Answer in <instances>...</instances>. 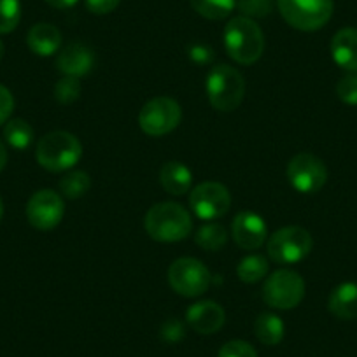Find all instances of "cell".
Masks as SVG:
<instances>
[{
    "instance_id": "2",
    "label": "cell",
    "mask_w": 357,
    "mask_h": 357,
    "mask_svg": "<svg viewBox=\"0 0 357 357\" xmlns=\"http://www.w3.org/2000/svg\"><path fill=\"white\" fill-rule=\"evenodd\" d=\"M225 47L231 60L240 65L256 63L264 51V36L254 20L236 16L225 29Z\"/></svg>"
},
{
    "instance_id": "22",
    "label": "cell",
    "mask_w": 357,
    "mask_h": 357,
    "mask_svg": "<svg viewBox=\"0 0 357 357\" xmlns=\"http://www.w3.org/2000/svg\"><path fill=\"white\" fill-rule=\"evenodd\" d=\"M268 273V261L266 257L259 256V254H250L245 256L236 266V275L242 282L245 284H256L263 280Z\"/></svg>"
},
{
    "instance_id": "35",
    "label": "cell",
    "mask_w": 357,
    "mask_h": 357,
    "mask_svg": "<svg viewBox=\"0 0 357 357\" xmlns=\"http://www.w3.org/2000/svg\"><path fill=\"white\" fill-rule=\"evenodd\" d=\"M46 2L54 9H68V8H74L79 0H46Z\"/></svg>"
},
{
    "instance_id": "10",
    "label": "cell",
    "mask_w": 357,
    "mask_h": 357,
    "mask_svg": "<svg viewBox=\"0 0 357 357\" xmlns=\"http://www.w3.org/2000/svg\"><path fill=\"white\" fill-rule=\"evenodd\" d=\"M289 184L301 195H314L324 188L328 168L324 161L310 153H300L287 165Z\"/></svg>"
},
{
    "instance_id": "5",
    "label": "cell",
    "mask_w": 357,
    "mask_h": 357,
    "mask_svg": "<svg viewBox=\"0 0 357 357\" xmlns=\"http://www.w3.org/2000/svg\"><path fill=\"white\" fill-rule=\"evenodd\" d=\"M280 15L293 29L315 32L331 20L333 0H277Z\"/></svg>"
},
{
    "instance_id": "4",
    "label": "cell",
    "mask_w": 357,
    "mask_h": 357,
    "mask_svg": "<svg viewBox=\"0 0 357 357\" xmlns=\"http://www.w3.org/2000/svg\"><path fill=\"white\" fill-rule=\"evenodd\" d=\"M205 88L212 107L221 112H231L238 109L245 95V81L242 74L226 63L211 68Z\"/></svg>"
},
{
    "instance_id": "32",
    "label": "cell",
    "mask_w": 357,
    "mask_h": 357,
    "mask_svg": "<svg viewBox=\"0 0 357 357\" xmlns=\"http://www.w3.org/2000/svg\"><path fill=\"white\" fill-rule=\"evenodd\" d=\"M13 109H15L13 93L6 86L0 84V125H4V123L9 121V118L13 114Z\"/></svg>"
},
{
    "instance_id": "7",
    "label": "cell",
    "mask_w": 357,
    "mask_h": 357,
    "mask_svg": "<svg viewBox=\"0 0 357 357\" xmlns=\"http://www.w3.org/2000/svg\"><path fill=\"white\" fill-rule=\"evenodd\" d=\"M268 256L279 264H294L310 254L314 247L310 233L300 226H286L268 240Z\"/></svg>"
},
{
    "instance_id": "24",
    "label": "cell",
    "mask_w": 357,
    "mask_h": 357,
    "mask_svg": "<svg viewBox=\"0 0 357 357\" xmlns=\"http://www.w3.org/2000/svg\"><path fill=\"white\" fill-rule=\"evenodd\" d=\"M191 8L207 20H225L235 9V0H190Z\"/></svg>"
},
{
    "instance_id": "15",
    "label": "cell",
    "mask_w": 357,
    "mask_h": 357,
    "mask_svg": "<svg viewBox=\"0 0 357 357\" xmlns=\"http://www.w3.org/2000/svg\"><path fill=\"white\" fill-rule=\"evenodd\" d=\"M95 65V54L86 44L70 43L58 54L56 67L63 75L81 77L88 74Z\"/></svg>"
},
{
    "instance_id": "20",
    "label": "cell",
    "mask_w": 357,
    "mask_h": 357,
    "mask_svg": "<svg viewBox=\"0 0 357 357\" xmlns=\"http://www.w3.org/2000/svg\"><path fill=\"white\" fill-rule=\"evenodd\" d=\"M254 333H256L257 340L268 347L279 345L286 335V326L284 321L275 314H261L257 315L256 322H254Z\"/></svg>"
},
{
    "instance_id": "27",
    "label": "cell",
    "mask_w": 357,
    "mask_h": 357,
    "mask_svg": "<svg viewBox=\"0 0 357 357\" xmlns=\"http://www.w3.org/2000/svg\"><path fill=\"white\" fill-rule=\"evenodd\" d=\"M81 97V82L79 77H70V75H65L60 81L54 84V98H56L60 104H72L77 98Z\"/></svg>"
},
{
    "instance_id": "19",
    "label": "cell",
    "mask_w": 357,
    "mask_h": 357,
    "mask_svg": "<svg viewBox=\"0 0 357 357\" xmlns=\"http://www.w3.org/2000/svg\"><path fill=\"white\" fill-rule=\"evenodd\" d=\"M160 183L167 193L181 197L191 190L193 172L181 161H168L160 170Z\"/></svg>"
},
{
    "instance_id": "1",
    "label": "cell",
    "mask_w": 357,
    "mask_h": 357,
    "mask_svg": "<svg viewBox=\"0 0 357 357\" xmlns=\"http://www.w3.org/2000/svg\"><path fill=\"white\" fill-rule=\"evenodd\" d=\"M147 235L156 242H178L191 235L193 219L183 205L174 202H163L147 211L144 219Z\"/></svg>"
},
{
    "instance_id": "36",
    "label": "cell",
    "mask_w": 357,
    "mask_h": 357,
    "mask_svg": "<svg viewBox=\"0 0 357 357\" xmlns=\"http://www.w3.org/2000/svg\"><path fill=\"white\" fill-rule=\"evenodd\" d=\"M6 163H8V149H6L4 142L0 140V172L4 170Z\"/></svg>"
},
{
    "instance_id": "12",
    "label": "cell",
    "mask_w": 357,
    "mask_h": 357,
    "mask_svg": "<svg viewBox=\"0 0 357 357\" xmlns=\"http://www.w3.org/2000/svg\"><path fill=\"white\" fill-rule=\"evenodd\" d=\"M65 215L63 198L51 190H40L26 204V219L37 229H53Z\"/></svg>"
},
{
    "instance_id": "11",
    "label": "cell",
    "mask_w": 357,
    "mask_h": 357,
    "mask_svg": "<svg viewBox=\"0 0 357 357\" xmlns=\"http://www.w3.org/2000/svg\"><path fill=\"white\" fill-rule=\"evenodd\" d=\"M193 214L202 221H215L231 207V195L221 183H202L190 195Z\"/></svg>"
},
{
    "instance_id": "18",
    "label": "cell",
    "mask_w": 357,
    "mask_h": 357,
    "mask_svg": "<svg viewBox=\"0 0 357 357\" xmlns=\"http://www.w3.org/2000/svg\"><path fill=\"white\" fill-rule=\"evenodd\" d=\"M328 308L342 321L357 319V282H343L329 294Z\"/></svg>"
},
{
    "instance_id": "9",
    "label": "cell",
    "mask_w": 357,
    "mask_h": 357,
    "mask_svg": "<svg viewBox=\"0 0 357 357\" xmlns=\"http://www.w3.org/2000/svg\"><path fill=\"white\" fill-rule=\"evenodd\" d=\"M183 118V109L170 97H156L147 102L139 114V125L151 137H163L174 132Z\"/></svg>"
},
{
    "instance_id": "23",
    "label": "cell",
    "mask_w": 357,
    "mask_h": 357,
    "mask_svg": "<svg viewBox=\"0 0 357 357\" xmlns=\"http://www.w3.org/2000/svg\"><path fill=\"white\" fill-rule=\"evenodd\" d=\"M195 242L204 250L215 252V250H221L226 245V242H228V233H226L225 226L218 225V222H207V225H204L197 231Z\"/></svg>"
},
{
    "instance_id": "38",
    "label": "cell",
    "mask_w": 357,
    "mask_h": 357,
    "mask_svg": "<svg viewBox=\"0 0 357 357\" xmlns=\"http://www.w3.org/2000/svg\"><path fill=\"white\" fill-rule=\"evenodd\" d=\"M4 215V204H2V198H0V219Z\"/></svg>"
},
{
    "instance_id": "14",
    "label": "cell",
    "mask_w": 357,
    "mask_h": 357,
    "mask_svg": "<svg viewBox=\"0 0 357 357\" xmlns=\"http://www.w3.org/2000/svg\"><path fill=\"white\" fill-rule=\"evenodd\" d=\"M186 321L198 335H214L225 326V308L212 300L198 301L186 312Z\"/></svg>"
},
{
    "instance_id": "16",
    "label": "cell",
    "mask_w": 357,
    "mask_h": 357,
    "mask_svg": "<svg viewBox=\"0 0 357 357\" xmlns=\"http://www.w3.org/2000/svg\"><path fill=\"white\" fill-rule=\"evenodd\" d=\"M331 56L340 68L357 72V29H342L331 40Z\"/></svg>"
},
{
    "instance_id": "30",
    "label": "cell",
    "mask_w": 357,
    "mask_h": 357,
    "mask_svg": "<svg viewBox=\"0 0 357 357\" xmlns=\"http://www.w3.org/2000/svg\"><path fill=\"white\" fill-rule=\"evenodd\" d=\"M218 357H257L256 349L243 340H231L219 350Z\"/></svg>"
},
{
    "instance_id": "37",
    "label": "cell",
    "mask_w": 357,
    "mask_h": 357,
    "mask_svg": "<svg viewBox=\"0 0 357 357\" xmlns=\"http://www.w3.org/2000/svg\"><path fill=\"white\" fill-rule=\"evenodd\" d=\"M4 53H6V47H4V43L0 40V60L4 58Z\"/></svg>"
},
{
    "instance_id": "29",
    "label": "cell",
    "mask_w": 357,
    "mask_h": 357,
    "mask_svg": "<svg viewBox=\"0 0 357 357\" xmlns=\"http://www.w3.org/2000/svg\"><path fill=\"white\" fill-rule=\"evenodd\" d=\"M336 95L347 105H357V74H347L336 84Z\"/></svg>"
},
{
    "instance_id": "26",
    "label": "cell",
    "mask_w": 357,
    "mask_h": 357,
    "mask_svg": "<svg viewBox=\"0 0 357 357\" xmlns=\"http://www.w3.org/2000/svg\"><path fill=\"white\" fill-rule=\"evenodd\" d=\"M22 20L20 0H0V33H9Z\"/></svg>"
},
{
    "instance_id": "3",
    "label": "cell",
    "mask_w": 357,
    "mask_h": 357,
    "mask_svg": "<svg viewBox=\"0 0 357 357\" xmlns=\"http://www.w3.org/2000/svg\"><path fill=\"white\" fill-rule=\"evenodd\" d=\"M82 156V144L68 132L46 133L39 140L36 158L43 168L50 172H65L75 167Z\"/></svg>"
},
{
    "instance_id": "21",
    "label": "cell",
    "mask_w": 357,
    "mask_h": 357,
    "mask_svg": "<svg viewBox=\"0 0 357 357\" xmlns=\"http://www.w3.org/2000/svg\"><path fill=\"white\" fill-rule=\"evenodd\" d=\"M4 139L13 149L25 151L33 142V128L25 119H9L4 126Z\"/></svg>"
},
{
    "instance_id": "13",
    "label": "cell",
    "mask_w": 357,
    "mask_h": 357,
    "mask_svg": "<svg viewBox=\"0 0 357 357\" xmlns=\"http://www.w3.org/2000/svg\"><path fill=\"white\" fill-rule=\"evenodd\" d=\"M231 235L236 245L243 250H256L264 243L268 228L264 219L259 214L243 211L236 214L231 225Z\"/></svg>"
},
{
    "instance_id": "6",
    "label": "cell",
    "mask_w": 357,
    "mask_h": 357,
    "mask_svg": "<svg viewBox=\"0 0 357 357\" xmlns=\"http://www.w3.org/2000/svg\"><path fill=\"white\" fill-rule=\"evenodd\" d=\"M305 298V280L293 270H277L263 284V300L268 307L289 310Z\"/></svg>"
},
{
    "instance_id": "25",
    "label": "cell",
    "mask_w": 357,
    "mask_h": 357,
    "mask_svg": "<svg viewBox=\"0 0 357 357\" xmlns=\"http://www.w3.org/2000/svg\"><path fill=\"white\" fill-rule=\"evenodd\" d=\"M89 188H91V178L82 170L70 172L60 181V191L63 193V197L70 198V200L84 197Z\"/></svg>"
},
{
    "instance_id": "33",
    "label": "cell",
    "mask_w": 357,
    "mask_h": 357,
    "mask_svg": "<svg viewBox=\"0 0 357 357\" xmlns=\"http://www.w3.org/2000/svg\"><path fill=\"white\" fill-rule=\"evenodd\" d=\"M121 0H86V8L93 15H109L119 6Z\"/></svg>"
},
{
    "instance_id": "28",
    "label": "cell",
    "mask_w": 357,
    "mask_h": 357,
    "mask_svg": "<svg viewBox=\"0 0 357 357\" xmlns=\"http://www.w3.org/2000/svg\"><path fill=\"white\" fill-rule=\"evenodd\" d=\"M236 8L247 18H264L272 13L273 0H238Z\"/></svg>"
},
{
    "instance_id": "34",
    "label": "cell",
    "mask_w": 357,
    "mask_h": 357,
    "mask_svg": "<svg viewBox=\"0 0 357 357\" xmlns=\"http://www.w3.org/2000/svg\"><path fill=\"white\" fill-rule=\"evenodd\" d=\"M190 58L195 63H211L214 60V51L211 46H205V44H193L190 47Z\"/></svg>"
},
{
    "instance_id": "8",
    "label": "cell",
    "mask_w": 357,
    "mask_h": 357,
    "mask_svg": "<svg viewBox=\"0 0 357 357\" xmlns=\"http://www.w3.org/2000/svg\"><path fill=\"white\" fill-rule=\"evenodd\" d=\"M168 282L181 296L198 298L211 286V272L200 259L181 257L168 268Z\"/></svg>"
},
{
    "instance_id": "17",
    "label": "cell",
    "mask_w": 357,
    "mask_h": 357,
    "mask_svg": "<svg viewBox=\"0 0 357 357\" xmlns=\"http://www.w3.org/2000/svg\"><path fill=\"white\" fill-rule=\"evenodd\" d=\"M26 44L37 56H53L61 46V33L51 23H37L26 36Z\"/></svg>"
},
{
    "instance_id": "31",
    "label": "cell",
    "mask_w": 357,
    "mask_h": 357,
    "mask_svg": "<svg viewBox=\"0 0 357 357\" xmlns=\"http://www.w3.org/2000/svg\"><path fill=\"white\" fill-rule=\"evenodd\" d=\"M186 336V328L178 319H168L163 326H161V338L167 343H177L183 342Z\"/></svg>"
}]
</instances>
